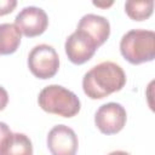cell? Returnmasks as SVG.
<instances>
[{"instance_id":"30bf717a","label":"cell","mask_w":155,"mask_h":155,"mask_svg":"<svg viewBox=\"0 0 155 155\" xmlns=\"http://www.w3.org/2000/svg\"><path fill=\"white\" fill-rule=\"evenodd\" d=\"M22 33L12 23L0 24V54H11L17 51L21 44Z\"/></svg>"},{"instance_id":"7c38bea8","label":"cell","mask_w":155,"mask_h":155,"mask_svg":"<svg viewBox=\"0 0 155 155\" xmlns=\"http://www.w3.org/2000/svg\"><path fill=\"white\" fill-rule=\"evenodd\" d=\"M153 10H154L153 0H145V1L128 0L125 2V11L127 16L133 21L148 19L153 15Z\"/></svg>"},{"instance_id":"4fadbf2b","label":"cell","mask_w":155,"mask_h":155,"mask_svg":"<svg viewBox=\"0 0 155 155\" xmlns=\"http://www.w3.org/2000/svg\"><path fill=\"white\" fill-rule=\"evenodd\" d=\"M11 134H12V132H11L10 127L5 122L0 121V153H1L2 148L5 147V144L7 143L8 138L11 137Z\"/></svg>"},{"instance_id":"52a82bcc","label":"cell","mask_w":155,"mask_h":155,"mask_svg":"<svg viewBox=\"0 0 155 155\" xmlns=\"http://www.w3.org/2000/svg\"><path fill=\"white\" fill-rule=\"evenodd\" d=\"M15 25L27 38H34L41 35L46 30L48 25V17L40 7L27 6L16 16Z\"/></svg>"},{"instance_id":"9c48e42d","label":"cell","mask_w":155,"mask_h":155,"mask_svg":"<svg viewBox=\"0 0 155 155\" xmlns=\"http://www.w3.org/2000/svg\"><path fill=\"white\" fill-rule=\"evenodd\" d=\"M78 29L85 31L99 47L102 46L110 35V24L109 21L94 13H87L81 17L78 24Z\"/></svg>"},{"instance_id":"5bb4252c","label":"cell","mask_w":155,"mask_h":155,"mask_svg":"<svg viewBox=\"0 0 155 155\" xmlns=\"http://www.w3.org/2000/svg\"><path fill=\"white\" fill-rule=\"evenodd\" d=\"M17 6L16 0H0V16L11 13Z\"/></svg>"},{"instance_id":"5b68a950","label":"cell","mask_w":155,"mask_h":155,"mask_svg":"<svg viewBox=\"0 0 155 155\" xmlns=\"http://www.w3.org/2000/svg\"><path fill=\"white\" fill-rule=\"evenodd\" d=\"M127 120L125 108L115 102L101 105L94 114V124L103 134H115L120 132Z\"/></svg>"},{"instance_id":"9a60e30c","label":"cell","mask_w":155,"mask_h":155,"mask_svg":"<svg viewBox=\"0 0 155 155\" xmlns=\"http://www.w3.org/2000/svg\"><path fill=\"white\" fill-rule=\"evenodd\" d=\"M7 103H8V93L2 86H0V111L6 108Z\"/></svg>"},{"instance_id":"3957f363","label":"cell","mask_w":155,"mask_h":155,"mask_svg":"<svg viewBox=\"0 0 155 155\" xmlns=\"http://www.w3.org/2000/svg\"><path fill=\"white\" fill-rule=\"evenodd\" d=\"M120 52L131 64L151 62L155 58V33L145 29H132L120 41Z\"/></svg>"},{"instance_id":"277c9868","label":"cell","mask_w":155,"mask_h":155,"mask_svg":"<svg viewBox=\"0 0 155 155\" xmlns=\"http://www.w3.org/2000/svg\"><path fill=\"white\" fill-rule=\"evenodd\" d=\"M28 68L35 78L46 80L54 76L59 68V57L56 50L47 45L40 44L31 48L28 56Z\"/></svg>"},{"instance_id":"ba28073f","label":"cell","mask_w":155,"mask_h":155,"mask_svg":"<svg viewBox=\"0 0 155 155\" xmlns=\"http://www.w3.org/2000/svg\"><path fill=\"white\" fill-rule=\"evenodd\" d=\"M47 147L52 155H76L78 136L73 128L65 125H56L47 134Z\"/></svg>"},{"instance_id":"2e32d148","label":"cell","mask_w":155,"mask_h":155,"mask_svg":"<svg viewBox=\"0 0 155 155\" xmlns=\"http://www.w3.org/2000/svg\"><path fill=\"white\" fill-rule=\"evenodd\" d=\"M108 155H130V154L126 153V151H124V150H115V151L109 153Z\"/></svg>"},{"instance_id":"6da1fadb","label":"cell","mask_w":155,"mask_h":155,"mask_svg":"<svg viewBox=\"0 0 155 155\" xmlns=\"http://www.w3.org/2000/svg\"><path fill=\"white\" fill-rule=\"evenodd\" d=\"M126 84L124 69L110 61L102 62L92 67L82 79L85 94L91 99H102L109 94L122 90Z\"/></svg>"},{"instance_id":"8992f818","label":"cell","mask_w":155,"mask_h":155,"mask_svg":"<svg viewBox=\"0 0 155 155\" xmlns=\"http://www.w3.org/2000/svg\"><path fill=\"white\" fill-rule=\"evenodd\" d=\"M64 48L68 59L71 63L80 65L93 57L98 46L85 31L76 29L67 38Z\"/></svg>"},{"instance_id":"7a4b0ae2","label":"cell","mask_w":155,"mask_h":155,"mask_svg":"<svg viewBox=\"0 0 155 155\" xmlns=\"http://www.w3.org/2000/svg\"><path fill=\"white\" fill-rule=\"evenodd\" d=\"M38 103L44 111L63 117L75 116L81 108L79 97L70 90L59 85L44 87L39 93Z\"/></svg>"},{"instance_id":"8fae6325","label":"cell","mask_w":155,"mask_h":155,"mask_svg":"<svg viewBox=\"0 0 155 155\" xmlns=\"http://www.w3.org/2000/svg\"><path fill=\"white\" fill-rule=\"evenodd\" d=\"M0 155H33L31 140L24 133H12Z\"/></svg>"}]
</instances>
